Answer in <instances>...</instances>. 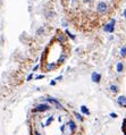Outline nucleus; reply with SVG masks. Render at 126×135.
<instances>
[{"instance_id": "nucleus-1", "label": "nucleus", "mask_w": 126, "mask_h": 135, "mask_svg": "<svg viewBox=\"0 0 126 135\" xmlns=\"http://www.w3.org/2000/svg\"><path fill=\"white\" fill-rule=\"evenodd\" d=\"M114 30H115V19H111L108 24L103 26V31L107 32V33H113Z\"/></svg>"}, {"instance_id": "nucleus-2", "label": "nucleus", "mask_w": 126, "mask_h": 135, "mask_svg": "<svg viewBox=\"0 0 126 135\" xmlns=\"http://www.w3.org/2000/svg\"><path fill=\"white\" fill-rule=\"evenodd\" d=\"M97 10L100 14H105L107 11V4L105 1H100L98 5H97Z\"/></svg>"}, {"instance_id": "nucleus-3", "label": "nucleus", "mask_w": 126, "mask_h": 135, "mask_svg": "<svg viewBox=\"0 0 126 135\" xmlns=\"http://www.w3.org/2000/svg\"><path fill=\"white\" fill-rule=\"evenodd\" d=\"M50 109V106L45 104V103H41V104H38L35 107V111H39V112H43V111H47V110Z\"/></svg>"}, {"instance_id": "nucleus-4", "label": "nucleus", "mask_w": 126, "mask_h": 135, "mask_svg": "<svg viewBox=\"0 0 126 135\" xmlns=\"http://www.w3.org/2000/svg\"><path fill=\"white\" fill-rule=\"evenodd\" d=\"M91 78L94 83H99L101 81V75L98 74V73H93V74L91 75Z\"/></svg>"}, {"instance_id": "nucleus-5", "label": "nucleus", "mask_w": 126, "mask_h": 135, "mask_svg": "<svg viewBox=\"0 0 126 135\" xmlns=\"http://www.w3.org/2000/svg\"><path fill=\"white\" fill-rule=\"evenodd\" d=\"M48 100V101H49L50 102V103H52V104H55L56 106V107H57L58 108V109H62V106L61 104H60L59 103V102H58L57 101V100H55V99H52V98H49V99H47Z\"/></svg>"}, {"instance_id": "nucleus-6", "label": "nucleus", "mask_w": 126, "mask_h": 135, "mask_svg": "<svg viewBox=\"0 0 126 135\" xmlns=\"http://www.w3.org/2000/svg\"><path fill=\"white\" fill-rule=\"evenodd\" d=\"M117 102H118V104L120 106V107H126V98L125 97H119L117 99Z\"/></svg>"}, {"instance_id": "nucleus-7", "label": "nucleus", "mask_w": 126, "mask_h": 135, "mask_svg": "<svg viewBox=\"0 0 126 135\" xmlns=\"http://www.w3.org/2000/svg\"><path fill=\"white\" fill-rule=\"evenodd\" d=\"M68 128L71 129V133H74L76 131V124H75L73 120H69L68 122Z\"/></svg>"}, {"instance_id": "nucleus-8", "label": "nucleus", "mask_w": 126, "mask_h": 135, "mask_svg": "<svg viewBox=\"0 0 126 135\" xmlns=\"http://www.w3.org/2000/svg\"><path fill=\"white\" fill-rule=\"evenodd\" d=\"M116 69H117V73H123V70H124V65H123L122 61H118L117 63V66H116Z\"/></svg>"}, {"instance_id": "nucleus-9", "label": "nucleus", "mask_w": 126, "mask_h": 135, "mask_svg": "<svg viewBox=\"0 0 126 135\" xmlns=\"http://www.w3.org/2000/svg\"><path fill=\"white\" fill-rule=\"evenodd\" d=\"M57 40L59 41L60 43H64L65 41H66V36H65L64 34H61V33H58V35H57Z\"/></svg>"}, {"instance_id": "nucleus-10", "label": "nucleus", "mask_w": 126, "mask_h": 135, "mask_svg": "<svg viewBox=\"0 0 126 135\" xmlns=\"http://www.w3.org/2000/svg\"><path fill=\"white\" fill-rule=\"evenodd\" d=\"M54 68H56V65H55V64L48 63L47 65H45V70H47V72H49V70H52Z\"/></svg>"}, {"instance_id": "nucleus-11", "label": "nucleus", "mask_w": 126, "mask_h": 135, "mask_svg": "<svg viewBox=\"0 0 126 135\" xmlns=\"http://www.w3.org/2000/svg\"><path fill=\"white\" fill-rule=\"evenodd\" d=\"M81 111L83 112V114H86V115H90V111H89V109L85 107V106H82L81 107Z\"/></svg>"}, {"instance_id": "nucleus-12", "label": "nucleus", "mask_w": 126, "mask_h": 135, "mask_svg": "<svg viewBox=\"0 0 126 135\" xmlns=\"http://www.w3.org/2000/svg\"><path fill=\"white\" fill-rule=\"evenodd\" d=\"M110 91L113 93H117L118 92V86H117V85H111V86H110Z\"/></svg>"}, {"instance_id": "nucleus-13", "label": "nucleus", "mask_w": 126, "mask_h": 135, "mask_svg": "<svg viewBox=\"0 0 126 135\" xmlns=\"http://www.w3.org/2000/svg\"><path fill=\"white\" fill-rule=\"evenodd\" d=\"M120 56H122V57H125L126 56V47H123V48L120 49Z\"/></svg>"}, {"instance_id": "nucleus-14", "label": "nucleus", "mask_w": 126, "mask_h": 135, "mask_svg": "<svg viewBox=\"0 0 126 135\" xmlns=\"http://www.w3.org/2000/svg\"><path fill=\"white\" fill-rule=\"evenodd\" d=\"M75 115H76V118H77V119H78V120H80V122H83V117H82V115H80V114H77V112H76V114H75Z\"/></svg>"}, {"instance_id": "nucleus-15", "label": "nucleus", "mask_w": 126, "mask_h": 135, "mask_svg": "<svg viewBox=\"0 0 126 135\" xmlns=\"http://www.w3.org/2000/svg\"><path fill=\"white\" fill-rule=\"evenodd\" d=\"M66 34H68V35H69V38H71V39H72V40H74V39H75V36H74V35H73V34H71V33H69V32H68V31H66Z\"/></svg>"}, {"instance_id": "nucleus-16", "label": "nucleus", "mask_w": 126, "mask_h": 135, "mask_svg": "<svg viewBox=\"0 0 126 135\" xmlns=\"http://www.w3.org/2000/svg\"><path fill=\"white\" fill-rule=\"evenodd\" d=\"M40 33H41V34L43 33V28H42V27H41V28H39V30H38V35H39Z\"/></svg>"}, {"instance_id": "nucleus-17", "label": "nucleus", "mask_w": 126, "mask_h": 135, "mask_svg": "<svg viewBox=\"0 0 126 135\" xmlns=\"http://www.w3.org/2000/svg\"><path fill=\"white\" fill-rule=\"evenodd\" d=\"M110 117H113V118H116V117H117V115H116V114H113V112H111V114H110Z\"/></svg>"}, {"instance_id": "nucleus-18", "label": "nucleus", "mask_w": 126, "mask_h": 135, "mask_svg": "<svg viewBox=\"0 0 126 135\" xmlns=\"http://www.w3.org/2000/svg\"><path fill=\"white\" fill-rule=\"evenodd\" d=\"M40 78H43V75H39V76H36V80H40Z\"/></svg>"}, {"instance_id": "nucleus-19", "label": "nucleus", "mask_w": 126, "mask_h": 135, "mask_svg": "<svg viewBox=\"0 0 126 135\" xmlns=\"http://www.w3.org/2000/svg\"><path fill=\"white\" fill-rule=\"evenodd\" d=\"M34 134H35V135H41V134H40V133H39V132H38V131H35V132H34Z\"/></svg>"}, {"instance_id": "nucleus-20", "label": "nucleus", "mask_w": 126, "mask_h": 135, "mask_svg": "<svg viewBox=\"0 0 126 135\" xmlns=\"http://www.w3.org/2000/svg\"><path fill=\"white\" fill-rule=\"evenodd\" d=\"M50 84H51V85H55V84H56V81H52V82L50 83Z\"/></svg>"}, {"instance_id": "nucleus-21", "label": "nucleus", "mask_w": 126, "mask_h": 135, "mask_svg": "<svg viewBox=\"0 0 126 135\" xmlns=\"http://www.w3.org/2000/svg\"><path fill=\"white\" fill-rule=\"evenodd\" d=\"M124 17H125V18H126V8L124 9Z\"/></svg>"}, {"instance_id": "nucleus-22", "label": "nucleus", "mask_w": 126, "mask_h": 135, "mask_svg": "<svg viewBox=\"0 0 126 135\" xmlns=\"http://www.w3.org/2000/svg\"><path fill=\"white\" fill-rule=\"evenodd\" d=\"M84 1H85V2H89V1H90V0H84Z\"/></svg>"}]
</instances>
